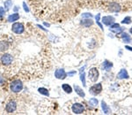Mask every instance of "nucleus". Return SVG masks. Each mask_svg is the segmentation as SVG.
I'll list each match as a JSON object with an SVG mask.
<instances>
[{"label": "nucleus", "mask_w": 132, "mask_h": 115, "mask_svg": "<svg viewBox=\"0 0 132 115\" xmlns=\"http://www.w3.org/2000/svg\"><path fill=\"white\" fill-rule=\"evenodd\" d=\"M101 90H102V86H101V83L95 84V85H93V86L90 89V92H91L92 94H93V95L100 94Z\"/></svg>", "instance_id": "7"}, {"label": "nucleus", "mask_w": 132, "mask_h": 115, "mask_svg": "<svg viewBox=\"0 0 132 115\" xmlns=\"http://www.w3.org/2000/svg\"><path fill=\"white\" fill-rule=\"evenodd\" d=\"M55 76L57 78V79H61V80H63L64 78L66 77V73L64 72L63 69H58L55 72Z\"/></svg>", "instance_id": "8"}, {"label": "nucleus", "mask_w": 132, "mask_h": 115, "mask_svg": "<svg viewBox=\"0 0 132 115\" xmlns=\"http://www.w3.org/2000/svg\"><path fill=\"white\" fill-rule=\"evenodd\" d=\"M20 19V14L19 13H12V15H10L8 17V21L10 22H14L16 20Z\"/></svg>", "instance_id": "10"}, {"label": "nucleus", "mask_w": 132, "mask_h": 115, "mask_svg": "<svg viewBox=\"0 0 132 115\" xmlns=\"http://www.w3.org/2000/svg\"><path fill=\"white\" fill-rule=\"evenodd\" d=\"M12 0H7V1H5V6L6 10H9L10 9V7H11V6H12Z\"/></svg>", "instance_id": "16"}, {"label": "nucleus", "mask_w": 132, "mask_h": 115, "mask_svg": "<svg viewBox=\"0 0 132 115\" xmlns=\"http://www.w3.org/2000/svg\"><path fill=\"white\" fill-rule=\"evenodd\" d=\"M118 76H119V78H125V76H126V77H128V75H127L126 71H125L124 69H122V71L119 73Z\"/></svg>", "instance_id": "15"}, {"label": "nucleus", "mask_w": 132, "mask_h": 115, "mask_svg": "<svg viewBox=\"0 0 132 115\" xmlns=\"http://www.w3.org/2000/svg\"><path fill=\"white\" fill-rule=\"evenodd\" d=\"M12 32H14L15 34H22L25 30L24 29V26L22 23H20V22H15L14 24H12Z\"/></svg>", "instance_id": "4"}, {"label": "nucleus", "mask_w": 132, "mask_h": 115, "mask_svg": "<svg viewBox=\"0 0 132 115\" xmlns=\"http://www.w3.org/2000/svg\"><path fill=\"white\" fill-rule=\"evenodd\" d=\"M74 88H75V90H76V92L78 93V95L80 96L81 98H84V97H85V93H84V91L82 90V89H81V88H79L78 86H76V85H75Z\"/></svg>", "instance_id": "13"}, {"label": "nucleus", "mask_w": 132, "mask_h": 115, "mask_svg": "<svg viewBox=\"0 0 132 115\" xmlns=\"http://www.w3.org/2000/svg\"><path fill=\"white\" fill-rule=\"evenodd\" d=\"M71 112L72 113H75V114H81L85 112V107L80 103L73 104L71 106Z\"/></svg>", "instance_id": "2"}, {"label": "nucleus", "mask_w": 132, "mask_h": 115, "mask_svg": "<svg viewBox=\"0 0 132 115\" xmlns=\"http://www.w3.org/2000/svg\"><path fill=\"white\" fill-rule=\"evenodd\" d=\"M38 90H39V92H40L41 94H42V95L49 96V90H48L47 89H44V88H40Z\"/></svg>", "instance_id": "14"}, {"label": "nucleus", "mask_w": 132, "mask_h": 115, "mask_svg": "<svg viewBox=\"0 0 132 115\" xmlns=\"http://www.w3.org/2000/svg\"><path fill=\"white\" fill-rule=\"evenodd\" d=\"M99 78V71L96 67H92L89 70L88 73V79L92 82H95Z\"/></svg>", "instance_id": "3"}, {"label": "nucleus", "mask_w": 132, "mask_h": 115, "mask_svg": "<svg viewBox=\"0 0 132 115\" xmlns=\"http://www.w3.org/2000/svg\"><path fill=\"white\" fill-rule=\"evenodd\" d=\"M129 32H130V33H131V34H132V28H131V29H130V30H129Z\"/></svg>", "instance_id": "22"}, {"label": "nucleus", "mask_w": 132, "mask_h": 115, "mask_svg": "<svg viewBox=\"0 0 132 115\" xmlns=\"http://www.w3.org/2000/svg\"><path fill=\"white\" fill-rule=\"evenodd\" d=\"M62 88H63V91H65L66 93H68V94H70V93H71L72 89H71V87L70 86L69 84H66V83L63 84V85H62Z\"/></svg>", "instance_id": "11"}, {"label": "nucleus", "mask_w": 132, "mask_h": 115, "mask_svg": "<svg viewBox=\"0 0 132 115\" xmlns=\"http://www.w3.org/2000/svg\"><path fill=\"white\" fill-rule=\"evenodd\" d=\"M102 108H103L104 110V112L105 113H109V110L108 108H107V104L104 102H102Z\"/></svg>", "instance_id": "17"}, {"label": "nucleus", "mask_w": 132, "mask_h": 115, "mask_svg": "<svg viewBox=\"0 0 132 115\" xmlns=\"http://www.w3.org/2000/svg\"><path fill=\"white\" fill-rule=\"evenodd\" d=\"M4 14H5V11H4V9L2 7H0V20L3 18Z\"/></svg>", "instance_id": "20"}, {"label": "nucleus", "mask_w": 132, "mask_h": 115, "mask_svg": "<svg viewBox=\"0 0 132 115\" xmlns=\"http://www.w3.org/2000/svg\"><path fill=\"white\" fill-rule=\"evenodd\" d=\"M103 23L105 25H110L114 22V18L111 17V16H106V17L103 18Z\"/></svg>", "instance_id": "9"}, {"label": "nucleus", "mask_w": 132, "mask_h": 115, "mask_svg": "<svg viewBox=\"0 0 132 115\" xmlns=\"http://www.w3.org/2000/svg\"><path fill=\"white\" fill-rule=\"evenodd\" d=\"M12 62V57L10 54H4L1 58H0V63L5 65V66H8Z\"/></svg>", "instance_id": "5"}, {"label": "nucleus", "mask_w": 132, "mask_h": 115, "mask_svg": "<svg viewBox=\"0 0 132 115\" xmlns=\"http://www.w3.org/2000/svg\"><path fill=\"white\" fill-rule=\"evenodd\" d=\"M122 23H127V24H129L130 23V17H127L125 18L123 20H122Z\"/></svg>", "instance_id": "19"}, {"label": "nucleus", "mask_w": 132, "mask_h": 115, "mask_svg": "<svg viewBox=\"0 0 132 115\" xmlns=\"http://www.w3.org/2000/svg\"><path fill=\"white\" fill-rule=\"evenodd\" d=\"M9 45L6 42H0V52H5L8 50Z\"/></svg>", "instance_id": "12"}, {"label": "nucleus", "mask_w": 132, "mask_h": 115, "mask_svg": "<svg viewBox=\"0 0 132 115\" xmlns=\"http://www.w3.org/2000/svg\"><path fill=\"white\" fill-rule=\"evenodd\" d=\"M90 104H91L92 105H93V106H95V105H97L98 104V100L97 99H95V98H92V99L90 100Z\"/></svg>", "instance_id": "18"}, {"label": "nucleus", "mask_w": 132, "mask_h": 115, "mask_svg": "<svg viewBox=\"0 0 132 115\" xmlns=\"http://www.w3.org/2000/svg\"><path fill=\"white\" fill-rule=\"evenodd\" d=\"M10 87H11V90L14 93H19L23 89V83L22 81L20 80H15L11 82L10 84Z\"/></svg>", "instance_id": "1"}, {"label": "nucleus", "mask_w": 132, "mask_h": 115, "mask_svg": "<svg viewBox=\"0 0 132 115\" xmlns=\"http://www.w3.org/2000/svg\"><path fill=\"white\" fill-rule=\"evenodd\" d=\"M16 109H17V104L14 101H10L5 106V111L8 113H12L16 111Z\"/></svg>", "instance_id": "6"}, {"label": "nucleus", "mask_w": 132, "mask_h": 115, "mask_svg": "<svg viewBox=\"0 0 132 115\" xmlns=\"http://www.w3.org/2000/svg\"><path fill=\"white\" fill-rule=\"evenodd\" d=\"M23 6H24V9H25V11H26V12H29L28 8H27V6H26V3H23Z\"/></svg>", "instance_id": "21"}]
</instances>
